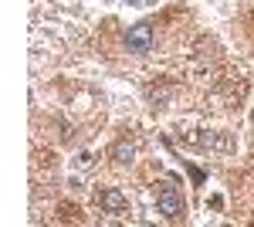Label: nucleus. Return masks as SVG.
I'll return each instance as SVG.
<instances>
[{
    "label": "nucleus",
    "instance_id": "f257e3e1",
    "mask_svg": "<svg viewBox=\"0 0 254 227\" xmlns=\"http://www.w3.org/2000/svg\"><path fill=\"white\" fill-rule=\"evenodd\" d=\"M156 207L159 214L166 217V221H180L183 214H187V204H183V197H180V190L173 183H156Z\"/></svg>",
    "mask_w": 254,
    "mask_h": 227
},
{
    "label": "nucleus",
    "instance_id": "f03ea898",
    "mask_svg": "<svg viewBox=\"0 0 254 227\" xmlns=\"http://www.w3.org/2000/svg\"><path fill=\"white\" fill-rule=\"evenodd\" d=\"M126 48H129V51H136V55L149 51V48H153V24H149V20L132 24V27L126 31Z\"/></svg>",
    "mask_w": 254,
    "mask_h": 227
},
{
    "label": "nucleus",
    "instance_id": "7ed1b4c3",
    "mask_svg": "<svg viewBox=\"0 0 254 227\" xmlns=\"http://www.w3.org/2000/svg\"><path fill=\"white\" fill-rule=\"evenodd\" d=\"M95 204L105 214H126L129 210V197L116 187H102V190H95Z\"/></svg>",
    "mask_w": 254,
    "mask_h": 227
},
{
    "label": "nucleus",
    "instance_id": "20e7f679",
    "mask_svg": "<svg viewBox=\"0 0 254 227\" xmlns=\"http://www.w3.org/2000/svg\"><path fill=\"white\" fill-rule=\"evenodd\" d=\"M58 221H64V224H81V210L71 207V204H58Z\"/></svg>",
    "mask_w": 254,
    "mask_h": 227
},
{
    "label": "nucleus",
    "instance_id": "39448f33",
    "mask_svg": "<svg viewBox=\"0 0 254 227\" xmlns=\"http://www.w3.org/2000/svg\"><path fill=\"white\" fill-rule=\"evenodd\" d=\"M112 156H116V163H132V143H119Z\"/></svg>",
    "mask_w": 254,
    "mask_h": 227
}]
</instances>
